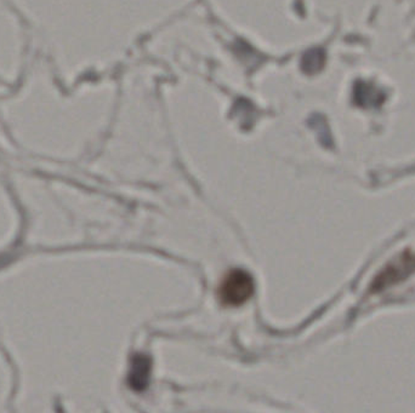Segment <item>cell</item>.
<instances>
[{
  "label": "cell",
  "mask_w": 415,
  "mask_h": 413,
  "mask_svg": "<svg viewBox=\"0 0 415 413\" xmlns=\"http://www.w3.org/2000/svg\"><path fill=\"white\" fill-rule=\"evenodd\" d=\"M255 292V281L250 273L243 269H232L218 285V297L221 305L236 308L244 305Z\"/></svg>",
  "instance_id": "cell-1"
},
{
  "label": "cell",
  "mask_w": 415,
  "mask_h": 413,
  "mask_svg": "<svg viewBox=\"0 0 415 413\" xmlns=\"http://www.w3.org/2000/svg\"><path fill=\"white\" fill-rule=\"evenodd\" d=\"M415 273V253L406 250L399 253L392 261H390L384 268L373 279L369 291L379 293L386 288L395 286L396 284L402 283Z\"/></svg>",
  "instance_id": "cell-2"
},
{
  "label": "cell",
  "mask_w": 415,
  "mask_h": 413,
  "mask_svg": "<svg viewBox=\"0 0 415 413\" xmlns=\"http://www.w3.org/2000/svg\"><path fill=\"white\" fill-rule=\"evenodd\" d=\"M149 372H151V364L149 359L144 357H136L132 360V367L129 374V383L131 387L136 390H142L149 382Z\"/></svg>",
  "instance_id": "cell-3"
},
{
  "label": "cell",
  "mask_w": 415,
  "mask_h": 413,
  "mask_svg": "<svg viewBox=\"0 0 415 413\" xmlns=\"http://www.w3.org/2000/svg\"><path fill=\"white\" fill-rule=\"evenodd\" d=\"M354 101L361 107H374L384 101V95L369 84L359 83L354 89Z\"/></svg>",
  "instance_id": "cell-4"
},
{
  "label": "cell",
  "mask_w": 415,
  "mask_h": 413,
  "mask_svg": "<svg viewBox=\"0 0 415 413\" xmlns=\"http://www.w3.org/2000/svg\"><path fill=\"white\" fill-rule=\"evenodd\" d=\"M324 62H326V53H324V51L319 50V49L311 50L304 56L302 68H304L306 73L314 75L316 72L321 70V68L323 67Z\"/></svg>",
  "instance_id": "cell-5"
}]
</instances>
